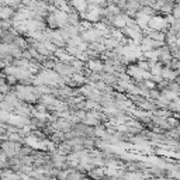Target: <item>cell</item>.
I'll return each mask as SVG.
<instances>
[{
    "label": "cell",
    "mask_w": 180,
    "mask_h": 180,
    "mask_svg": "<svg viewBox=\"0 0 180 180\" xmlns=\"http://www.w3.org/2000/svg\"><path fill=\"white\" fill-rule=\"evenodd\" d=\"M148 24H149V27H151V28H154V30H160V28H163V27L166 25L165 20H163V18H160V17L151 18Z\"/></svg>",
    "instance_id": "obj_1"
},
{
    "label": "cell",
    "mask_w": 180,
    "mask_h": 180,
    "mask_svg": "<svg viewBox=\"0 0 180 180\" xmlns=\"http://www.w3.org/2000/svg\"><path fill=\"white\" fill-rule=\"evenodd\" d=\"M3 179H4V180H18V176L7 173V174H4V176H3Z\"/></svg>",
    "instance_id": "obj_2"
},
{
    "label": "cell",
    "mask_w": 180,
    "mask_h": 180,
    "mask_svg": "<svg viewBox=\"0 0 180 180\" xmlns=\"http://www.w3.org/2000/svg\"><path fill=\"white\" fill-rule=\"evenodd\" d=\"M75 4H76V7H79V10H83L86 7V4L83 3L82 0H75Z\"/></svg>",
    "instance_id": "obj_3"
},
{
    "label": "cell",
    "mask_w": 180,
    "mask_h": 180,
    "mask_svg": "<svg viewBox=\"0 0 180 180\" xmlns=\"http://www.w3.org/2000/svg\"><path fill=\"white\" fill-rule=\"evenodd\" d=\"M115 24H117V25H120V27L125 25V23H124V18H117V20H115Z\"/></svg>",
    "instance_id": "obj_4"
}]
</instances>
